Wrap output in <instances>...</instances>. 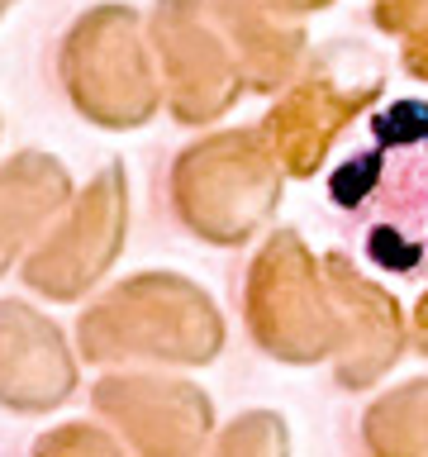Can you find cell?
Instances as JSON below:
<instances>
[{"mask_svg":"<svg viewBox=\"0 0 428 457\" xmlns=\"http://www.w3.org/2000/svg\"><path fill=\"white\" fill-rule=\"evenodd\" d=\"M324 195L366 267L428 277V100L366 110L342 138Z\"/></svg>","mask_w":428,"mask_h":457,"instance_id":"6da1fadb","label":"cell"}]
</instances>
